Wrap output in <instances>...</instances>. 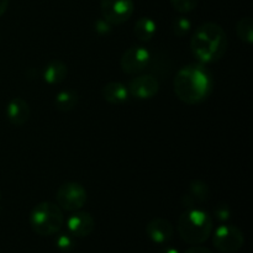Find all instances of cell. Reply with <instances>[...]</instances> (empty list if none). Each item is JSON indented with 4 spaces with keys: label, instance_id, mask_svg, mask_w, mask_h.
Returning a JSON list of instances; mask_svg holds the SVG:
<instances>
[{
    "label": "cell",
    "instance_id": "7c38bea8",
    "mask_svg": "<svg viewBox=\"0 0 253 253\" xmlns=\"http://www.w3.org/2000/svg\"><path fill=\"white\" fill-rule=\"evenodd\" d=\"M210 197V189L208 184L203 180L195 179L189 184L187 194L183 197V207L185 209H193V208H200L203 203L208 202Z\"/></svg>",
    "mask_w": 253,
    "mask_h": 253
},
{
    "label": "cell",
    "instance_id": "5b68a950",
    "mask_svg": "<svg viewBox=\"0 0 253 253\" xmlns=\"http://www.w3.org/2000/svg\"><path fill=\"white\" fill-rule=\"evenodd\" d=\"M88 193L85 188L77 182L63 183L56 193L57 205L66 211H77L85 205Z\"/></svg>",
    "mask_w": 253,
    "mask_h": 253
},
{
    "label": "cell",
    "instance_id": "cb8c5ba5",
    "mask_svg": "<svg viewBox=\"0 0 253 253\" xmlns=\"http://www.w3.org/2000/svg\"><path fill=\"white\" fill-rule=\"evenodd\" d=\"M184 253H212L208 247L199 246V245H194L193 247L188 249Z\"/></svg>",
    "mask_w": 253,
    "mask_h": 253
},
{
    "label": "cell",
    "instance_id": "603a6c76",
    "mask_svg": "<svg viewBox=\"0 0 253 253\" xmlns=\"http://www.w3.org/2000/svg\"><path fill=\"white\" fill-rule=\"evenodd\" d=\"M94 29L98 32L99 35H108L111 31V25L109 24L106 20H104L103 17L99 20H96L95 24H94Z\"/></svg>",
    "mask_w": 253,
    "mask_h": 253
},
{
    "label": "cell",
    "instance_id": "30bf717a",
    "mask_svg": "<svg viewBox=\"0 0 253 253\" xmlns=\"http://www.w3.org/2000/svg\"><path fill=\"white\" fill-rule=\"evenodd\" d=\"M67 229L73 237H86L95 229V220L90 212L77 210L67 220Z\"/></svg>",
    "mask_w": 253,
    "mask_h": 253
},
{
    "label": "cell",
    "instance_id": "6da1fadb",
    "mask_svg": "<svg viewBox=\"0 0 253 253\" xmlns=\"http://www.w3.org/2000/svg\"><path fill=\"white\" fill-rule=\"evenodd\" d=\"M173 86L180 101L188 105H197L209 98L214 88V81L204 64L193 63L182 67L177 72Z\"/></svg>",
    "mask_w": 253,
    "mask_h": 253
},
{
    "label": "cell",
    "instance_id": "d6986e66",
    "mask_svg": "<svg viewBox=\"0 0 253 253\" xmlns=\"http://www.w3.org/2000/svg\"><path fill=\"white\" fill-rule=\"evenodd\" d=\"M173 32L178 37H184L192 30V21L185 16H178L173 20Z\"/></svg>",
    "mask_w": 253,
    "mask_h": 253
},
{
    "label": "cell",
    "instance_id": "5bb4252c",
    "mask_svg": "<svg viewBox=\"0 0 253 253\" xmlns=\"http://www.w3.org/2000/svg\"><path fill=\"white\" fill-rule=\"evenodd\" d=\"M101 95L105 99V101L113 105H120L130 99L128 88L120 82H110L105 84L101 89Z\"/></svg>",
    "mask_w": 253,
    "mask_h": 253
},
{
    "label": "cell",
    "instance_id": "e0dca14e",
    "mask_svg": "<svg viewBox=\"0 0 253 253\" xmlns=\"http://www.w3.org/2000/svg\"><path fill=\"white\" fill-rule=\"evenodd\" d=\"M78 99L79 96L77 91L66 89V90H62L57 94L56 99H54V105L58 111L68 113L78 105Z\"/></svg>",
    "mask_w": 253,
    "mask_h": 253
},
{
    "label": "cell",
    "instance_id": "3957f363",
    "mask_svg": "<svg viewBox=\"0 0 253 253\" xmlns=\"http://www.w3.org/2000/svg\"><path fill=\"white\" fill-rule=\"evenodd\" d=\"M212 217L202 208L187 209L178 219L177 230L184 242L200 245L207 241L212 234Z\"/></svg>",
    "mask_w": 253,
    "mask_h": 253
},
{
    "label": "cell",
    "instance_id": "9c48e42d",
    "mask_svg": "<svg viewBox=\"0 0 253 253\" xmlns=\"http://www.w3.org/2000/svg\"><path fill=\"white\" fill-rule=\"evenodd\" d=\"M127 88L130 96L140 100H147L157 95L160 91V82L153 74H141L130 82Z\"/></svg>",
    "mask_w": 253,
    "mask_h": 253
},
{
    "label": "cell",
    "instance_id": "ac0fdd59",
    "mask_svg": "<svg viewBox=\"0 0 253 253\" xmlns=\"http://www.w3.org/2000/svg\"><path fill=\"white\" fill-rule=\"evenodd\" d=\"M236 34L242 42L252 44L253 42V21L251 17L246 16L239 20L236 24Z\"/></svg>",
    "mask_w": 253,
    "mask_h": 253
},
{
    "label": "cell",
    "instance_id": "ffe728a7",
    "mask_svg": "<svg viewBox=\"0 0 253 253\" xmlns=\"http://www.w3.org/2000/svg\"><path fill=\"white\" fill-rule=\"evenodd\" d=\"M199 0H170L173 9L180 14H188L198 6Z\"/></svg>",
    "mask_w": 253,
    "mask_h": 253
},
{
    "label": "cell",
    "instance_id": "2e32d148",
    "mask_svg": "<svg viewBox=\"0 0 253 253\" xmlns=\"http://www.w3.org/2000/svg\"><path fill=\"white\" fill-rule=\"evenodd\" d=\"M133 32L141 42H150L157 32V24L151 17H140L136 21Z\"/></svg>",
    "mask_w": 253,
    "mask_h": 253
},
{
    "label": "cell",
    "instance_id": "7402d4cb",
    "mask_svg": "<svg viewBox=\"0 0 253 253\" xmlns=\"http://www.w3.org/2000/svg\"><path fill=\"white\" fill-rule=\"evenodd\" d=\"M214 216L217 221L226 222L231 217V209L226 203H219L214 208Z\"/></svg>",
    "mask_w": 253,
    "mask_h": 253
},
{
    "label": "cell",
    "instance_id": "4316f807",
    "mask_svg": "<svg viewBox=\"0 0 253 253\" xmlns=\"http://www.w3.org/2000/svg\"><path fill=\"white\" fill-rule=\"evenodd\" d=\"M0 202H1V192H0Z\"/></svg>",
    "mask_w": 253,
    "mask_h": 253
},
{
    "label": "cell",
    "instance_id": "52a82bcc",
    "mask_svg": "<svg viewBox=\"0 0 253 253\" xmlns=\"http://www.w3.org/2000/svg\"><path fill=\"white\" fill-rule=\"evenodd\" d=\"M133 5L132 0H101L100 10L101 16L111 26H118L128 21L132 16Z\"/></svg>",
    "mask_w": 253,
    "mask_h": 253
},
{
    "label": "cell",
    "instance_id": "277c9868",
    "mask_svg": "<svg viewBox=\"0 0 253 253\" xmlns=\"http://www.w3.org/2000/svg\"><path fill=\"white\" fill-rule=\"evenodd\" d=\"M63 224V210L56 203H39L30 214L31 229L40 236H52L58 234Z\"/></svg>",
    "mask_w": 253,
    "mask_h": 253
},
{
    "label": "cell",
    "instance_id": "9a60e30c",
    "mask_svg": "<svg viewBox=\"0 0 253 253\" xmlns=\"http://www.w3.org/2000/svg\"><path fill=\"white\" fill-rule=\"evenodd\" d=\"M67 74H68L67 64L59 59H54L44 67L42 77L47 84L54 85V84L62 83L67 78Z\"/></svg>",
    "mask_w": 253,
    "mask_h": 253
},
{
    "label": "cell",
    "instance_id": "484cf974",
    "mask_svg": "<svg viewBox=\"0 0 253 253\" xmlns=\"http://www.w3.org/2000/svg\"><path fill=\"white\" fill-rule=\"evenodd\" d=\"M160 253H180V252L178 251V249H175V247H166V249H163Z\"/></svg>",
    "mask_w": 253,
    "mask_h": 253
},
{
    "label": "cell",
    "instance_id": "7a4b0ae2",
    "mask_svg": "<svg viewBox=\"0 0 253 253\" xmlns=\"http://www.w3.org/2000/svg\"><path fill=\"white\" fill-rule=\"evenodd\" d=\"M229 47L226 31L215 22H205L195 29L190 40L192 53L202 64L220 61Z\"/></svg>",
    "mask_w": 253,
    "mask_h": 253
},
{
    "label": "cell",
    "instance_id": "8992f818",
    "mask_svg": "<svg viewBox=\"0 0 253 253\" xmlns=\"http://www.w3.org/2000/svg\"><path fill=\"white\" fill-rule=\"evenodd\" d=\"M212 245L222 253H236L245 245V236L235 225H220L212 235Z\"/></svg>",
    "mask_w": 253,
    "mask_h": 253
},
{
    "label": "cell",
    "instance_id": "44dd1931",
    "mask_svg": "<svg viewBox=\"0 0 253 253\" xmlns=\"http://www.w3.org/2000/svg\"><path fill=\"white\" fill-rule=\"evenodd\" d=\"M56 246L62 252H71L76 246L73 236L71 234H61L56 239Z\"/></svg>",
    "mask_w": 253,
    "mask_h": 253
},
{
    "label": "cell",
    "instance_id": "ba28073f",
    "mask_svg": "<svg viewBox=\"0 0 253 253\" xmlns=\"http://www.w3.org/2000/svg\"><path fill=\"white\" fill-rule=\"evenodd\" d=\"M151 59V52L146 47L131 46L124 52L120 66L125 73L138 74L147 69Z\"/></svg>",
    "mask_w": 253,
    "mask_h": 253
},
{
    "label": "cell",
    "instance_id": "4fadbf2b",
    "mask_svg": "<svg viewBox=\"0 0 253 253\" xmlns=\"http://www.w3.org/2000/svg\"><path fill=\"white\" fill-rule=\"evenodd\" d=\"M5 111H6L7 120L15 126L25 125L29 121L30 114H31L30 105L22 98L11 99Z\"/></svg>",
    "mask_w": 253,
    "mask_h": 253
},
{
    "label": "cell",
    "instance_id": "8fae6325",
    "mask_svg": "<svg viewBox=\"0 0 253 253\" xmlns=\"http://www.w3.org/2000/svg\"><path fill=\"white\" fill-rule=\"evenodd\" d=\"M146 234H147L148 239L151 241L155 242V244L162 245L172 240L173 234H174V227L167 219L156 217V219L151 220L147 224Z\"/></svg>",
    "mask_w": 253,
    "mask_h": 253
},
{
    "label": "cell",
    "instance_id": "d4e9b609",
    "mask_svg": "<svg viewBox=\"0 0 253 253\" xmlns=\"http://www.w3.org/2000/svg\"><path fill=\"white\" fill-rule=\"evenodd\" d=\"M7 6H9V0H0V17L6 12Z\"/></svg>",
    "mask_w": 253,
    "mask_h": 253
}]
</instances>
